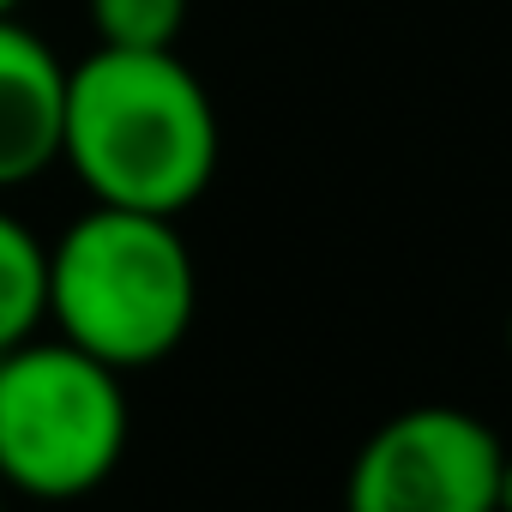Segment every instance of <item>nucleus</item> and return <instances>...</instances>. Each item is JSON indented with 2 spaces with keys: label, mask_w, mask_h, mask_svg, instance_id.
<instances>
[{
  "label": "nucleus",
  "mask_w": 512,
  "mask_h": 512,
  "mask_svg": "<svg viewBox=\"0 0 512 512\" xmlns=\"http://www.w3.org/2000/svg\"><path fill=\"white\" fill-rule=\"evenodd\" d=\"M61 115L67 67L31 25L0 19V193L61 163Z\"/></svg>",
  "instance_id": "39448f33"
},
{
  "label": "nucleus",
  "mask_w": 512,
  "mask_h": 512,
  "mask_svg": "<svg viewBox=\"0 0 512 512\" xmlns=\"http://www.w3.org/2000/svg\"><path fill=\"white\" fill-rule=\"evenodd\" d=\"M0 512H7V488H0Z\"/></svg>",
  "instance_id": "9b49d317"
},
{
  "label": "nucleus",
  "mask_w": 512,
  "mask_h": 512,
  "mask_svg": "<svg viewBox=\"0 0 512 512\" xmlns=\"http://www.w3.org/2000/svg\"><path fill=\"white\" fill-rule=\"evenodd\" d=\"M506 356H512V314H506Z\"/></svg>",
  "instance_id": "9d476101"
},
{
  "label": "nucleus",
  "mask_w": 512,
  "mask_h": 512,
  "mask_svg": "<svg viewBox=\"0 0 512 512\" xmlns=\"http://www.w3.org/2000/svg\"><path fill=\"white\" fill-rule=\"evenodd\" d=\"M506 440L458 404L386 416L350 458L344 512H500Z\"/></svg>",
  "instance_id": "20e7f679"
},
{
  "label": "nucleus",
  "mask_w": 512,
  "mask_h": 512,
  "mask_svg": "<svg viewBox=\"0 0 512 512\" xmlns=\"http://www.w3.org/2000/svg\"><path fill=\"white\" fill-rule=\"evenodd\" d=\"M133 410L115 368L67 338H25L0 356V488L61 506L97 494L127 458Z\"/></svg>",
  "instance_id": "7ed1b4c3"
},
{
  "label": "nucleus",
  "mask_w": 512,
  "mask_h": 512,
  "mask_svg": "<svg viewBox=\"0 0 512 512\" xmlns=\"http://www.w3.org/2000/svg\"><path fill=\"white\" fill-rule=\"evenodd\" d=\"M223 127L205 79L175 49H91L67 67L61 163L97 205L181 217L205 199Z\"/></svg>",
  "instance_id": "f257e3e1"
},
{
  "label": "nucleus",
  "mask_w": 512,
  "mask_h": 512,
  "mask_svg": "<svg viewBox=\"0 0 512 512\" xmlns=\"http://www.w3.org/2000/svg\"><path fill=\"white\" fill-rule=\"evenodd\" d=\"M500 512H512V446L500 458Z\"/></svg>",
  "instance_id": "6e6552de"
},
{
  "label": "nucleus",
  "mask_w": 512,
  "mask_h": 512,
  "mask_svg": "<svg viewBox=\"0 0 512 512\" xmlns=\"http://www.w3.org/2000/svg\"><path fill=\"white\" fill-rule=\"evenodd\" d=\"M199 320V266L175 217L91 205L49 247V326L115 374L169 362Z\"/></svg>",
  "instance_id": "f03ea898"
},
{
  "label": "nucleus",
  "mask_w": 512,
  "mask_h": 512,
  "mask_svg": "<svg viewBox=\"0 0 512 512\" xmlns=\"http://www.w3.org/2000/svg\"><path fill=\"white\" fill-rule=\"evenodd\" d=\"M49 326V241L0 205V356Z\"/></svg>",
  "instance_id": "423d86ee"
},
{
  "label": "nucleus",
  "mask_w": 512,
  "mask_h": 512,
  "mask_svg": "<svg viewBox=\"0 0 512 512\" xmlns=\"http://www.w3.org/2000/svg\"><path fill=\"white\" fill-rule=\"evenodd\" d=\"M103 49H175L187 31V0H85Z\"/></svg>",
  "instance_id": "0eeeda50"
},
{
  "label": "nucleus",
  "mask_w": 512,
  "mask_h": 512,
  "mask_svg": "<svg viewBox=\"0 0 512 512\" xmlns=\"http://www.w3.org/2000/svg\"><path fill=\"white\" fill-rule=\"evenodd\" d=\"M19 7H25V0H0V19H19Z\"/></svg>",
  "instance_id": "1a4fd4ad"
}]
</instances>
